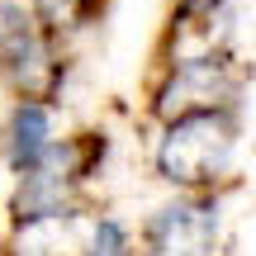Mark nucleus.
Here are the masks:
<instances>
[{
  "mask_svg": "<svg viewBox=\"0 0 256 256\" xmlns=\"http://www.w3.org/2000/svg\"><path fill=\"white\" fill-rule=\"evenodd\" d=\"M238 156V110H204L156 128L152 171L176 194H218Z\"/></svg>",
  "mask_w": 256,
  "mask_h": 256,
  "instance_id": "1",
  "label": "nucleus"
},
{
  "mask_svg": "<svg viewBox=\"0 0 256 256\" xmlns=\"http://www.w3.org/2000/svg\"><path fill=\"white\" fill-rule=\"evenodd\" d=\"M104 152H110V138L104 133H76V138H57V147L14 180V194H10V218H14L19 232H38L52 228V223H66L76 209V190L90 180L104 166Z\"/></svg>",
  "mask_w": 256,
  "mask_h": 256,
  "instance_id": "2",
  "label": "nucleus"
},
{
  "mask_svg": "<svg viewBox=\"0 0 256 256\" xmlns=\"http://www.w3.org/2000/svg\"><path fill=\"white\" fill-rule=\"evenodd\" d=\"M0 81L14 100H57L66 81L62 38L34 14L24 0H0Z\"/></svg>",
  "mask_w": 256,
  "mask_h": 256,
  "instance_id": "3",
  "label": "nucleus"
},
{
  "mask_svg": "<svg viewBox=\"0 0 256 256\" xmlns=\"http://www.w3.org/2000/svg\"><path fill=\"white\" fill-rule=\"evenodd\" d=\"M242 100V66L232 52H204V57H171L162 62L147 95L156 128L204 110H238Z\"/></svg>",
  "mask_w": 256,
  "mask_h": 256,
  "instance_id": "4",
  "label": "nucleus"
},
{
  "mask_svg": "<svg viewBox=\"0 0 256 256\" xmlns=\"http://www.w3.org/2000/svg\"><path fill=\"white\" fill-rule=\"evenodd\" d=\"M223 238L218 194H176L147 214L138 232V256H214Z\"/></svg>",
  "mask_w": 256,
  "mask_h": 256,
  "instance_id": "5",
  "label": "nucleus"
},
{
  "mask_svg": "<svg viewBox=\"0 0 256 256\" xmlns=\"http://www.w3.org/2000/svg\"><path fill=\"white\" fill-rule=\"evenodd\" d=\"M57 110L48 100H14L5 114V128H0V152H5V166L14 171V180L24 171H34L48 152L57 147Z\"/></svg>",
  "mask_w": 256,
  "mask_h": 256,
  "instance_id": "6",
  "label": "nucleus"
},
{
  "mask_svg": "<svg viewBox=\"0 0 256 256\" xmlns=\"http://www.w3.org/2000/svg\"><path fill=\"white\" fill-rule=\"evenodd\" d=\"M76 256H133V232L114 214H95L86 223V238L76 247Z\"/></svg>",
  "mask_w": 256,
  "mask_h": 256,
  "instance_id": "7",
  "label": "nucleus"
},
{
  "mask_svg": "<svg viewBox=\"0 0 256 256\" xmlns=\"http://www.w3.org/2000/svg\"><path fill=\"white\" fill-rule=\"evenodd\" d=\"M28 5H34V14L43 19L57 38H66V34H76V28L90 24L104 0H28Z\"/></svg>",
  "mask_w": 256,
  "mask_h": 256,
  "instance_id": "8",
  "label": "nucleus"
}]
</instances>
